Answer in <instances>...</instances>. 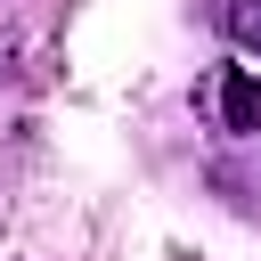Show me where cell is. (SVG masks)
I'll return each instance as SVG.
<instances>
[{
	"label": "cell",
	"instance_id": "6da1fadb",
	"mask_svg": "<svg viewBox=\"0 0 261 261\" xmlns=\"http://www.w3.org/2000/svg\"><path fill=\"white\" fill-rule=\"evenodd\" d=\"M212 106H220V130L253 139V130H261V73H253V65H220V82H212Z\"/></svg>",
	"mask_w": 261,
	"mask_h": 261
}]
</instances>
